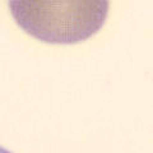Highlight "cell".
<instances>
[{"instance_id":"2","label":"cell","mask_w":153,"mask_h":153,"mask_svg":"<svg viewBox=\"0 0 153 153\" xmlns=\"http://www.w3.org/2000/svg\"><path fill=\"white\" fill-rule=\"evenodd\" d=\"M0 153H10L9 151H7V149H4V148H1L0 147Z\"/></svg>"},{"instance_id":"1","label":"cell","mask_w":153,"mask_h":153,"mask_svg":"<svg viewBox=\"0 0 153 153\" xmlns=\"http://www.w3.org/2000/svg\"><path fill=\"white\" fill-rule=\"evenodd\" d=\"M14 19L33 37L71 44L92 36L103 25L106 1H12Z\"/></svg>"}]
</instances>
